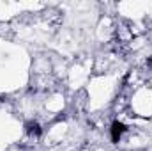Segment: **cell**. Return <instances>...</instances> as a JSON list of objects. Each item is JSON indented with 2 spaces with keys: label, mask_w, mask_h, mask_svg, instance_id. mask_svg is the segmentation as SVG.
I'll list each match as a JSON object with an SVG mask.
<instances>
[{
  "label": "cell",
  "mask_w": 152,
  "mask_h": 151,
  "mask_svg": "<svg viewBox=\"0 0 152 151\" xmlns=\"http://www.w3.org/2000/svg\"><path fill=\"white\" fill-rule=\"evenodd\" d=\"M126 132V126L122 124V123H118V121H115L113 124H112V139H113L115 142L120 139V135Z\"/></svg>",
  "instance_id": "1"
},
{
  "label": "cell",
  "mask_w": 152,
  "mask_h": 151,
  "mask_svg": "<svg viewBox=\"0 0 152 151\" xmlns=\"http://www.w3.org/2000/svg\"><path fill=\"white\" fill-rule=\"evenodd\" d=\"M27 132L30 133V135H41V126H39L37 123H28L27 124Z\"/></svg>",
  "instance_id": "2"
},
{
  "label": "cell",
  "mask_w": 152,
  "mask_h": 151,
  "mask_svg": "<svg viewBox=\"0 0 152 151\" xmlns=\"http://www.w3.org/2000/svg\"><path fill=\"white\" fill-rule=\"evenodd\" d=\"M151 66H152V59H151Z\"/></svg>",
  "instance_id": "3"
}]
</instances>
